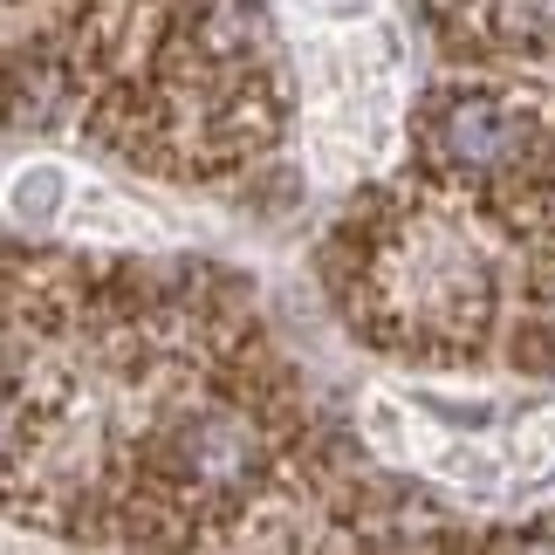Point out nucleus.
Listing matches in <instances>:
<instances>
[{"label":"nucleus","instance_id":"obj_1","mask_svg":"<svg viewBox=\"0 0 555 555\" xmlns=\"http://www.w3.org/2000/svg\"><path fill=\"white\" fill-rule=\"evenodd\" d=\"M418 131L453 179H494L535 152V111L507 90H439Z\"/></svg>","mask_w":555,"mask_h":555},{"label":"nucleus","instance_id":"obj_2","mask_svg":"<svg viewBox=\"0 0 555 555\" xmlns=\"http://www.w3.org/2000/svg\"><path fill=\"white\" fill-rule=\"evenodd\" d=\"M55 192H62V172H55V165H35V172L14 179V212H21V220H49Z\"/></svg>","mask_w":555,"mask_h":555}]
</instances>
